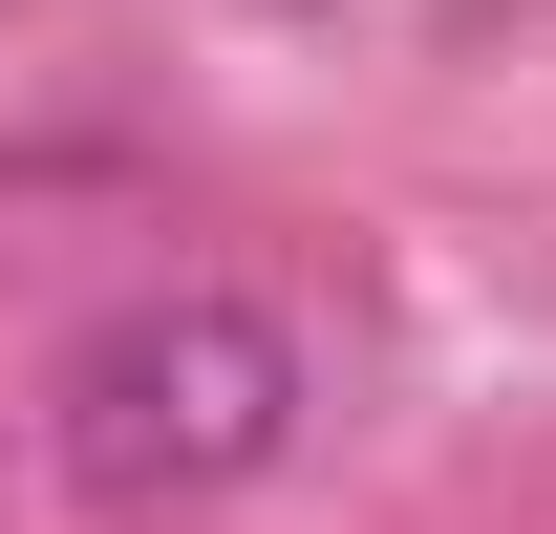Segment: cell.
<instances>
[{
  "label": "cell",
  "mask_w": 556,
  "mask_h": 534,
  "mask_svg": "<svg viewBox=\"0 0 556 534\" xmlns=\"http://www.w3.org/2000/svg\"><path fill=\"white\" fill-rule=\"evenodd\" d=\"M43 449H65V492H108V513L257 492V470L300 449V342H278L236 278H172V300H129V321H86V342H65Z\"/></svg>",
  "instance_id": "1"
}]
</instances>
